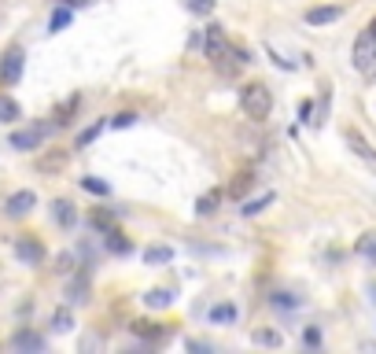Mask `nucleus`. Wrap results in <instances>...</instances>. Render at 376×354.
<instances>
[{"label": "nucleus", "instance_id": "aec40b11", "mask_svg": "<svg viewBox=\"0 0 376 354\" xmlns=\"http://www.w3.org/2000/svg\"><path fill=\"white\" fill-rule=\"evenodd\" d=\"M170 259H174V251H170V248H162V244H155V248L144 251V262H148V266H166Z\"/></svg>", "mask_w": 376, "mask_h": 354}, {"label": "nucleus", "instance_id": "2f4dec72", "mask_svg": "<svg viewBox=\"0 0 376 354\" xmlns=\"http://www.w3.org/2000/svg\"><path fill=\"white\" fill-rule=\"evenodd\" d=\"M56 273H71L74 269V255L71 251H63V255H56V266H52Z\"/></svg>", "mask_w": 376, "mask_h": 354}, {"label": "nucleus", "instance_id": "6e6552de", "mask_svg": "<svg viewBox=\"0 0 376 354\" xmlns=\"http://www.w3.org/2000/svg\"><path fill=\"white\" fill-rule=\"evenodd\" d=\"M34 203H37V196L30 188H23V192H15V196H8L4 211H8V218H26L30 211H34Z\"/></svg>", "mask_w": 376, "mask_h": 354}, {"label": "nucleus", "instance_id": "2eb2a0df", "mask_svg": "<svg viewBox=\"0 0 376 354\" xmlns=\"http://www.w3.org/2000/svg\"><path fill=\"white\" fill-rule=\"evenodd\" d=\"M174 288H152L148 295H144V303H148L152 310H166V307H174Z\"/></svg>", "mask_w": 376, "mask_h": 354}, {"label": "nucleus", "instance_id": "9d476101", "mask_svg": "<svg viewBox=\"0 0 376 354\" xmlns=\"http://www.w3.org/2000/svg\"><path fill=\"white\" fill-rule=\"evenodd\" d=\"M11 347L15 350H44V336L34 332V329H19L11 336Z\"/></svg>", "mask_w": 376, "mask_h": 354}, {"label": "nucleus", "instance_id": "f704fd0d", "mask_svg": "<svg viewBox=\"0 0 376 354\" xmlns=\"http://www.w3.org/2000/svg\"><path fill=\"white\" fill-rule=\"evenodd\" d=\"M273 307H288V310H291V307H299V299L288 295V292H277V295H273Z\"/></svg>", "mask_w": 376, "mask_h": 354}, {"label": "nucleus", "instance_id": "423d86ee", "mask_svg": "<svg viewBox=\"0 0 376 354\" xmlns=\"http://www.w3.org/2000/svg\"><path fill=\"white\" fill-rule=\"evenodd\" d=\"M48 133H52V126H48V122L30 126V130H19V133H11V148H19V152H34Z\"/></svg>", "mask_w": 376, "mask_h": 354}, {"label": "nucleus", "instance_id": "c756f323", "mask_svg": "<svg viewBox=\"0 0 376 354\" xmlns=\"http://www.w3.org/2000/svg\"><path fill=\"white\" fill-rule=\"evenodd\" d=\"M92 225H96V229H100V233H107V229H114V218L107 214V211H92V218H89Z\"/></svg>", "mask_w": 376, "mask_h": 354}, {"label": "nucleus", "instance_id": "f257e3e1", "mask_svg": "<svg viewBox=\"0 0 376 354\" xmlns=\"http://www.w3.org/2000/svg\"><path fill=\"white\" fill-rule=\"evenodd\" d=\"M240 107H243V115H248V118L266 122L269 111H273V92L262 82H251V85L240 89Z\"/></svg>", "mask_w": 376, "mask_h": 354}, {"label": "nucleus", "instance_id": "e433bc0d", "mask_svg": "<svg viewBox=\"0 0 376 354\" xmlns=\"http://www.w3.org/2000/svg\"><path fill=\"white\" fill-rule=\"evenodd\" d=\"M59 4H67V8H85L89 0H59Z\"/></svg>", "mask_w": 376, "mask_h": 354}, {"label": "nucleus", "instance_id": "5701e85b", "mask_svg": "<svg viewBox=\"0 0 376 354\" xmlns=\"http://www.w3.org/2000/svg\"><path fill=\"white\" fill-rule=\"evenodd\" d=\"M67 299H71V303H89V281H85V277H74Z\"/></svg>", "mask_w": 376, "mask_h": 354}, {"label": "nucleus", "instance_id": "c85d7f7f", "mask_svg": "<svg viewBox=\"0 0 376 354\" xmlns=\"http://www.w3.org/2000/svg\"><path fill=\"white\" fill-rule=\"evenodd\" d=\"M269 203H273V192H266V196H258V200H248V207H243V214H248V218H255L258 211H266Z\"/></svg>", "mask_w": 376, "mask_h": 354}, {"label": "nucleus", "instance_id": "4be33fe9", "mask_svg": "<svg viewBox=\"0 0 376 354\" xmlns=\"http://www.w3.org/2000/svg\"><path fill=\"white\" fill-rule=\"evenodd\" d=\"M52 329H56V332H71V329H74V314H71L67 307H59V310L52 314Z\"/></svg>", "mask_w": 376, "mask_h": 354}, {"label": "nucleus", "instance_id": "0eeeda50", "mask_svg": "<svg viewBox=\"0 0 376 354\" xmlns=\"http://www.w3.org/2000/svg\"><path fill=\"white\" fill-rule=\"evenodd\" d=\"M15 255H19L23 266H41L44 262V244L37 236H19L15 240Z\"/></svg>", "mask_w": 376, "mask_h": 354}, {"label": "nucleus", "instance_id": "7c9ffc66", "mask_svg": "<svg viewBox=\"0 0 376 354\" xmlns=\"http://www.w3.org/2000/svg\"><path fill=\"white\" fill-rule=\"evenodd\" d=\"M185 8L195 11V15H210L214 11V0H185Z\"/></svg>", "mask_w": 376, "mask_h": 354}, {"label": "nucleus", "instance_id": "412c9836", "mask_svg": "<svg viewBox=\"0 0 376 354\" xmlns=\"http://www.w3.org/2000/svg\"><path fill=\"white\" fill-rule=\"evenodd\" d=\"M251 340L258 343V347H281L284 340H281V332H273V329H255L251 332Z\"/></svg>", "mask_w": 376, "mask_h": 354}, {"label": "nucleus", "instance_id": "cd10ccee", "mask_svg": "<svg viewBox=\"0 0 376 354\" xmlns=\"http://www.w3.org/2000/svg\"><path fill=\"white\" fill-rule=\"evenodd\" d=\"M104 126H107V122H92V126H89V130H85V133H78V140H74V148H85V144H92L96 137H100V130H104Z\"/></svg>", "mask_w": 376, "mask_h": 354}, {"label": "nucleus", "instance_id": "39448f33", "mask_svg": "<svg viewBox=\"0 0 376 354\" xmlns=\"http://www.w3.org/2000/svg\"><path fill=\"white\" fill-rule=\"evenodd\" d=\"M23 48H8L4 56H0V82L4 85H15L23 78Z\"/></svg>", "mask_w": 376, "mask_h": 354}, {"label": "nucleus", "instance_id": "a211bd4d", "mask_svg": "<svg viewBox=\"0 0 376 354\" xmlns=\"http://www.w3.org/2000/svg\"><path fill=\"white\" fill-rule=\"evenodd\" d=\"M236 314H240V310L233 307V303H218V307L210 310V325H233Z\"/></svg>", "mask_w": 376, "mask_h": 354}, {"label": "nucleus", "instance_id": "b1692460", "mask_svg": "<svg viewBox=\"0 0 376 354\" xmlns=\"http://www.w3.org/2000/svg\"><path fill=\"white\" fill-rule=\"evenodd\" d=\"M67 23H71V8H67V4H59V8L52 11V19H48V30H52V34H59V30L67 26Z\"/></svg>", "mask_w": 376, "mask_h": 354}, {"label": "nucleus", "instance_id": "4468645a", "mask_svg": "<svg viewBox=\"0 0 376 354\" xmlns=\"http://www.w3.org/2000/svg\"><path fill=\"white\" fill-rule=\"evenodd\" d=\"M222 196H225V192H222V188H210V192H207V196H200V200H195V214H200V218H210V214H214V211H218V203H222Z\"/></svg>", "mask_w": 376, "mask_h": 354}, {"label": "nucleus", "instance_id": "bb28decb", "mask_svg": "<svg viewBox=\"0 0 376 354\" xmlns=\"http://www.w3.org/2000/svg\"><path fill=\"white\" fill-rule=\"evenodd\" d=\"M78 104H81V96H71V100L56 111V126H67V122H71V115L78 111Z\"/></svg>", "mask_w": 376, "mask_h": 354}, {"label": "nucleus", "instance_id": "dca6fc26", "mask_svg": "<svg viewBox=\"0 0 376 354\" xmlns=\"http://www.w3.org/2000/svg\"><path fill=\"white\" fill-rule=\"evenodd\" d=\"M343 15V8H310L306 11V23L310 26H329V23H336Z\"/></svg>", "mask_w": 376, "mask_h": 354}, {"label": "nucleus", "instance_id": "f3484780", "mask_svg": "<svg viewBox=\"0 0 376 354\" xmlns=\"http://www.w3.org/2000/svg\"><path fill=\"white\" fill-rule=\"evenodd\" d=\"M354 255H358V259H369V262H376V233H362V236H358Z\"/></svg>", "mask_w": 376, "mask_h": 354}, {"label": "nucleus", "instance_id": "72a5a7b5", "mask_svg": "<svg viewBox=\"0 0 376 354\" xmlns=\"http://www.w3.org/2000/svg\"><path fill=\"white\" fill-rule=\"evenodd\" d=\"M321 340H325V336H321V329H314V325L303 332V343H306V347H321Z\"/></svg>", "mask_w": 376, "mask_h": 354}, {"label": "nucleus", "instance_id": "20e7f679", "mask_svg": "<svg viewBox=\"0 0 376 354\" xmlns=\"http://www.w3.org/2000/svg\"><path fill=\"white\" fill-rule=\"evenodd\" d=\"M133 336L137 340H144V343H152V347H159V343H166L170 336H174V329H166V325H159V321H133Z\"/></svg>", "mask_w": 376, "mask_h": 354}, {"label": "nucleus", "instance_id": "7ed1b4c3", "mask_svg": "<svg viewBox=\"0 0 376 354\" xmlns=\"http://www.w3.org/2000/svg\"><path fill=\"white\" fill-rule=\"evenodd\" d=\"M225 52H229V37H225V26L210 23V26L203 30V56H207L210 63H218V59H222Z\"/></svg>", "mask_w": 376, "mask_h": 354}, {"label": "nucleus", "instance_id": "ddd939ff", "mask_svg": "<svg viewBox=\"0 0 376 354\" xmlns=\"http://www.w3.org/2000/svg\"><path fill=\"white\" fill-rule=\"evenodd\" d=\"M52 218L63 225V229H74V225H78V211H74V203H71V200H56V203H52Z\"/></svg>", "mask_w": 376, "mask_h": 354}, {"label": "nucleus", "instance_id": "58836bf2", "mask_svg": "<svg viewBox=\"0 0 376 354\" xmlns=\"http://www.w3.org/2000/svg\"><path fill=\"white\" fill-rule=\"evenodd\" d=\"M372 299H376V295H372Z\"/></svg>", "mask_w": 376, "mask_h": 354}, {"label": "nucleus", "instance_id": "393cba45", "mask_svg": "<svg viewBox=\"0 0 376 354\" xmlns=\"http://www.w3.org/2000/svg\"><path fill=\"white\" fill-rule=\"evenodd\" d=\"M19 115H23V107L15 100H8V96H0V122H15Z\"/></svg>", "mask_w": 376, "mask_h": 354}, {"label": "nucleus", "instance_id": "9b49d317", "mask_svg": "<svg viewBox=\"0 0 376 354\" xmlns=\"http://www.w3.org/2000/svg\"><path fill=\"white\" fill-rule=\"evenodd\" d=\"M67 152H63V148H52V152H44L41 159H37V170L41 173H59V170H67Z\"/></svg>", "mask_w": 376, "mask_h": 354}, {"label": "nucleus", "instance_id": "f8f14e48", "mask_svg": "<svg viewBox=\"0 0 376 354\" xmlns=\"http://www.w3.org/2000/svg\"><path fill=\"white\" fill-rule=\"evenodd\" d=\"M251 185H255V170H240L233 181H229L225 192H229V200H243V196L251 192Z\"/></svg>", "mask_w": 376, "mask_h": 354}, {"label": "nucleus", "instance_id": "c9c22d12", "mask_svg": "<svg viewBox=\"0 0 376 354\" xmlns=\"http://www.w3.org/2000/svg\"><path fill=\"white\" fill-rule=\"evenodd\" d=\"M185 347H188L192 354H207V350H210V343H203V340H188Z\"/></svg>", "mask_w": 376, "mask_h": 354}, {"label": "nucleus", "instance_id": "a878e982", "mask_svg": "<svg viewBox=\"0 0 376 354\" xmlns=\"http://www.w3.org/2000/svg\"><path fill=\"white\" fill-rule=\"evenodd\" d=\"M81 188L92 192V196H111V185L100 181V177H81Z\"/></svg>", "mask_w": 376, "mask_h": 354}, {"label": "nucleus", "instance_id": "1a4fd4ad", "mask_svg": "<svg viewBox=\"0 0 376 354\" xmlns=\"http://www.w3.org/2000/svg\"><path fill=\"white\" fill-rule=\"evenodd\" d=\"M343 140H347V148H351L358 159H365V163H372V166H376V152L369 148V140H365L362 133H358L354 126H347V130H343Z\"/></svg>", "mask_w": 376, "mask_h": 354}, {"label": "nucleus", "instance_id": "6ab92c4d", "mask_svg": "<svg viewBox=\"0 0 376 354\" xmlns=\"http://www.w3.org/2000/svg\"><path fill=\"white\" fill-rule=\"evenodd\" d=\"M104 236H107V251H114V255H129V251H133V244H129L119 229H107Z\"/></svg>", "mask_w": 376, "mask_h": 354}, {"label": "nucleus", "instance_id": "4c0bfd02", "mask_svg": "<svg viewBox=\"0 0 376 354\" xmlns=\"http://www.w3.org/2000/svg\"><path fill=\"white\" fill-rule=\"evenodd\" d=\"M369 30H372V34H376V19H372V23H369Z\"/></svg>", "mask_w": 376, "mask_h": 354}, {"label": "nucleus", "instance_id": "473e14b6", "mask_svg": "<svg viewBox=\"0 0 376 354\" xmlns=\"http://www.w3.org/2000/svg\"><path fill=\"white\" fill-rule=\"evenodd\" d=\"M133 122H137L133 111H122V115H114V118H111V130H126V126H133Z\"/></svg>", "mask_w": 376, "mask_h": 354}, {"label": "nucleus", "instance_id": "f03ea898", "mask_svg": "<svg viewBox=\"0 0 376 354\" xmlns=\"http://www.w3.org/2000/svg\"><path fill=\"white\" fill-rule=\"evenodd\" d=\"M351 59H354L358 71H372V63H376V34L372 30H362V34H358Z\"/></svg>", "mask_w": 376, "mask_h": 354}]
</instances>
